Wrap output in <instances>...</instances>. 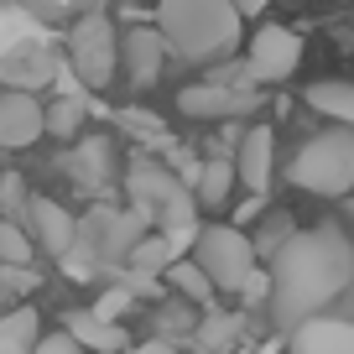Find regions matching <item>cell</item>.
Masks as SVG:
<instances>
[{
	"label": "cell",
	"instance_id": "1",
	"mask_svg": "<svg viewBox=\"0 0 354 354\" xmlns=\"http://www.w3.org/2000/svg\"><path fill=\"white\" fill-rule=\"evenodd\" d=\"M354 281V234L344 224L292 230L271 250V323L297 333Z\"/></svg>",
	"mask_w": 354,
	"mask_h": 354
},
{
	"label": "cell",
	"instance_id": "2",
	"mask_svg": "<svg viewBox=\"0 0 354 354\" xmlns=\"http://www.w3.org/2000/svg\"><path fill=\"white\" fill-rule=\"evenodd\" d=\"M156 32L183 63H230L245 16L234 0H156Z\"/></svg>",
	"mask_w": 354,
	"mask_h": 354
},
{
	"label": "cell",
	"instance_id": "3",
	"mask_svg": "<svg viewBox=\"0 0 354 354\" xmlns=\"http://www.w3.org/2000/svg\"><path fill=\"white\" fill-rule=\"evenodd\" d=\"M125 193H131V209L141 214L146 224H156V234H167V240L183 250V245L198 240L203 224L193 219V209H198V198L188 193V183L172 172V167H156V162H136L131 172H125Z\"/></svg>",
	"mask_w": 354,
	"mask_h": 354
},
{
	"label": "cell",
	"instance_id": "4",
	"mask_svg": "<svg viewBox=\"0 0 354 354\" xmlns=\"http://www.w3.org/2000/svg\"><path fill=\"white\" fill-rule=\"evenodd\" d=\"M287 177L292 188H308L318 198H344L354 188V131H323L302 141Z\"/></svg>",
	"mask_w": 354,
	"mask_h": 354
},
{
	"label": "cell",
	"instance_id": "5",
	"mask_svg": "<svg viewBox=\"0 0 354 354\" xmlns=\"http://www.w3.org/2000/svg\"><path fill=\"white\" fill-rule=\"evenodd\" d=\"M193 261L203 266L214 292H245L255 277V240L240 224H203L193 240Z\"/></svg>",
	"mask_w": 354,
	"mask_h": 354
},
{
	"label": "cell",
	"instance_id": "6",
	"mask_svg": "<svg viewBox=\"0 0 354 354\" xmlns=\"http://www.w3.org/2000/svg\"><path fill=\"white\" fill-rule=\"evenodd\" d=\"M68 68L78 73L84 88H104L120 73V32L110 26L104 11H84L68 32Z\"/></svg>",
	"mask_w": 354,
	"mask_h": 354
},
{
	"label": "cell",
	"instance_id": "7",
	"mask_svg": "<svg viewBox=\"0 0 354 354\" xmlns=\"http://www.w3.org/2000/svg\"><path fill=\"white\" fill-rule=\"evenodd\" d=\"M302 63V37L292 26L266 21L261 32H250V53H245V68H250L255 84H287Z\"/></svg>",
	"mask_w": 354,
	"mask_h": 354
},
{
	"label": "cell",
	"instance_id": "8",
	"mask_svg": "<svg viewBox=\"0 0 354 354\" xmlns=\"http://www.w3.org/2000/svg\"><path fill=\"white\" fill-rule=\"evenodd\" d=\"M177 110L188 120H245L261 110V88H234L219 78H203V84H188L177 94Z\"/></svg>",
	"mask_w": 354,
	"mask_h": 354
},
{
	"label": "cell",
	"instance_id": "9",
	"mask_svg": "<svg viewBox=\"0 0 354 354\" xmlns=\"http://www.w3.org/2000/svg\"><path fill=\"white\" fill-rule=\"evenodd\" d=\"M84 234L94 240L88 250L100 255V261H120V255L131 261V250H136L151 230H146V219H141L136 209H104V203H100V209L78 224V240H84Z\"/></svg>",
	"mask_w": 354,
	"mask_h": 354
},
{
	"label": "cell",
	"instance_id": "10",
	"mask_svg": "<svg viewBox=\"0 0 354 354\" xmlns=\"http://www.w3.org/2000/svg\"><path fill=\"white\" fill-rule=\"evenodd\" d=\"M42 136H47V110L37 104V94L0 88V151H21Z\"/></svg>",
	"mask_w": 354,
	"mask_h": 354
},
{
	"label": "cell",
	"instance_id": "11",
	"mask_svg": "<svg viewBox=\"0 0 354 354\" xmlns=\"http://www.w3.org/2000/svg\"><path fill=\"white\" fill-rule=\"evenodd\" d=\"M234 172L250 188V198H266L271 193V177H277V131L271 125H250L234 146Z\"/></svg>",
	"mask_w": 354,
	"mask_h": 354
},
{
	"label": "cell",
	"instance_id": "12",
	"mask_svg": "<svg viewBox=\"0 0 354 354\" xmlns=\"http://www.w3.org/2000/svg\"><path fill=\"white\" fill-rule=\"evenodd\" d=\"M26 219H32V240L42 245L47 255L68 261V255L78 250V219L57 198H32V203H26Z\"/></svg>",
	"mask_w": 354,
	"mask_h": 354
},
{
	"label": "cell",
	"instance_id": "13",
	"mask_svg": "<svg viewBox=\"0 0 354 354\" xmlns=\"http://www.w3.org/2000/svg\"><path fill=\"white\" fill-rule=\"evenodd\" d=\"M162 63H167V42H162L156 26H136V32L120 37V68H125V78H131L136 88L156 84V78H162Z\"/></svg>",
	"mask_w": 354,
	"mask_h": 354
},
{
	"label": "cell",
	"instance_id": "14",
	"mask_svg": "<svg viewBox=\"0 0 354 354\" xmlns=\"http://www.w3.org/2000/svg\"><path fill=\"white\" fill-rule=\"evenodd\" d=\"M292 354H354V323L313 318L292 333Z\"/></svg>",
	"mask_w": 354,
	"mask_h": 354
},
{
	"label": "cell",
	"instance_id": "15",
	"mask_svg": "<svg viewBox=\"0 0 354 354\" xmlns=\"http://www.w3.org/2000/svg\"><path fill=\"white\" fill-rule=\"evenodd\" d=\"M68 333H73V339L84 344L88 354H125V349H131V339H125V328H120V323L94 318L88 308L68 313Z\"/></svg>",
	"mask_w": 354,
	"mask_h": 354
},
{
	"label": "cell",
	"instance_id": "16",
	"mask_svg": "<svg viewBox=\"0 0 354 354\" xmlns=\"http://www.w3.org/2000/svg\"><path fill=\"white\" fill-rule=\"evenodd\" d=\"M234 183H240V172H234V156H209V162H198V183H193V198H198V209H224L234 193Z\"/></svg>",
	"mask_w": 354,
	"mask_h": 354
},
{
	"label": "cell",
	"instance_id": "17",
	"mask_svg": "<svg viewBox=\"0 0 354 354\" xmlns=\"http://www.w3.org/2000/svg\"><path fill=\"white\" fill-rule=\"evenodd\" d=\"M37 344H42V313L37 308H11L0 313V354H37Z\"/></svg>",
	"mask_w": 354,
	"mask_h": 354
},
{
	"label": "cell",
	"instance_id": "18",
	"mask_svg": "<svg viewBox=\"0 0 354 354\" xmlns=\"http://www.w3.org/2000/svg\"><path fill=\"white\" fill-rule=\"evenodd\" d=\"M308 104L354 131V84L349 78H318V84H308Z\"/></svg>",
	"mask_w": 354,
	"mask_h": 354
},
{
	"label": "cell",
	"instance_id": "19",
	"mask_svg": "<svg viewBox=\"0 0 354 354\" xmlns=\"http://www.w3.org/2000/svg\"><path fill=\"white\" fill-rule=\"evenodd\" d=\"M47 78H57V63L47 53H16L0 63V84L6 88H21V94H32L37 84H47Z\"/></svg>",
	"mask_w": 354,
	"mask_h": 354
},
{
	"label": "cell",
	"instance_id": "20",
	"mask_svg": "<svg viewBox=\"0 0 354 354\" xmlns=\"http://www.w3.org/2000/svg\"><path fill=\"white\" fill-rule=\"evenodd\" d=\"M177 261H183V250H177V245L167 240V234H156V230H151V234H146V240L131 250L136 277H151V281H156V271H172Z\"/></svg>",
	"mask_w": 354,
	"mask_h": 354
},
{
	"label": "cell",
	"instance_id": "21",
	"mask_svg": "<svg viewBox=\"0 0 354 354\" xmlns=\"http://www.w3.org/2000/svg\"><path fill=\"white\" fill-rule=\"evenodd\" d=\"M68 167H73V177H78V183H88V188H94V183H104V172H110V141H100V136H94V141H84Z\"/></svg>",
	"mask_w": 354,
	"mask_h": 354
},
{
	"label": "cell",
	"instance_id": "22",
	"mask_svg": "<svg viewBox=\"0 0 354 354\" xmlns=\"http://www.w3.org/2000/svg\"><path fill=\"white\" fill-rule=\"evenodd\" d=\"M167 281H172V287L183 292L188 302H198V308H209V302H214V281L203 277V266H198V261H177L172 271H167Z\"/></svg>",
	"mask_w": 354,
	"mask_h": 354
},
{
	"label": "cell",
	"instance_id": "23",
	"mask_svg": "<svg viewBox=\"0 0 354 354\" xmlns=\"http://www.w3.org/2000/svg\"><path fill=\"white\" fill-rule=\"evenodd\" d=\"M32 250H37V240L26 224L0 219V266H32Z\"/></svg>",
	"mask_w": 354,
	"mask_h": 354
},
{
	"label": "cell",
	"instance_id": "24",
	"mask_svg": "<svg viewBox=\"0 0 354 354\" xmlns=\"http://www.w3.org/2000/svg\"><path fill=\"white\" fill-rule=\"evenodd\" d=\"M234 339H240V318H230V313H209L198 323V349H209V354H224Z\"/></svg>",
	"mask_w": 354,
	"mask_h": 354
},
{
	"label": "cell",
	"instance_id": "25",
	"mask_svg": "<svg viewBox=\"0 0 354 354\" xmlns=\"http://www.w3.org/2000/svg\"><path fill=\"white\" fill-rule=\"evenodd\" d=\"M131 302H136V292H131V287H110L88 313H94V318H104V323H120V313L131 308Z\"/></svg>",
	"mask_w": 354,
	"mask_h": 354
},
{
	"label": "cell",
	"instance_id": "26",
	"mask_svg": "<svg viewBox=\"0 0 354 354\" xmlns=\"http://www.w3.org/2000/svg\"><path fill=\"white\" fill-rule=\"evenodd\" d=\"M78 115H84V104H78V100H57L53 110H47V131L73 136V131H78Z\"/></svg>",
	"mask_w": 354,
	"mask_h": 354
},
{
	"label": "cell",
	"instance_id": "27",
	"mask_svg": "<svg viewBox=\"0 0 354 354\" xmlns=\"http://www.w3.org/2000/svg\"><path fill=\"white\" fill-rule=\"evenodd\" d=\"M37 354H84V344H78V339H73L68 328H57V333H42Z\"/></svg>",
	"mask_w": 354,
	"mask_h": 354
},
{
	"label": "cell",
	"instance_id": "28",
	"mask_svg": "<svg viewBox=\"0 0 354 354\" xmlns=\"http://www.w3.org/2000/svg\"><path fill=\"white\" fill-rule=\"evenodd\" d=\"M0 203H6V209H26V203H32V198H26V183H21V177H16V172H6V177H0Z\"/></svg>",
	"mask_w": 354,
	"mask_h": 354
},
{
	"label": "cell",
	"instance_id": "29",
	"mask_svg": "<svg viewBox=\"0 0 354 354\" xmlns=\"http://www.w3.org/2000/svg\"><path fill=\"white\" fill-rule=\"evenodd\" d=\"M125 354H177V344H167V339H146V344H131Z\"/></svg>",
	"mask_w": 354,
	"mask_h": 354
},
{
	"label": "cell",
	"instance_id": "30",
	"mask_svg": "<svg viewBox=\"0 0 354 354\" xmlns=\"http://www.w3.org/2000/svg\"><path fill=\"white\" fill-rule=\"evenodd\" d=\"M47 6H78V0H47Z\"/></svg>",
	"mask_w": 354,
	"mask_h": 354
},
{
	"label": "cell",
	"instance_id": "31",
	"mask_svg": "<svg viewBox=\"0 0 354 354\" xmlns=\"http://www.w3.org/2000/svg\"><path fill=\"white\" fill-rule=\"evenodd\" d=\"M349 230H354V203H349Z\"/></svg>",
	"mask_w": 354,
	"mask_h": 354
}]
</instances>
